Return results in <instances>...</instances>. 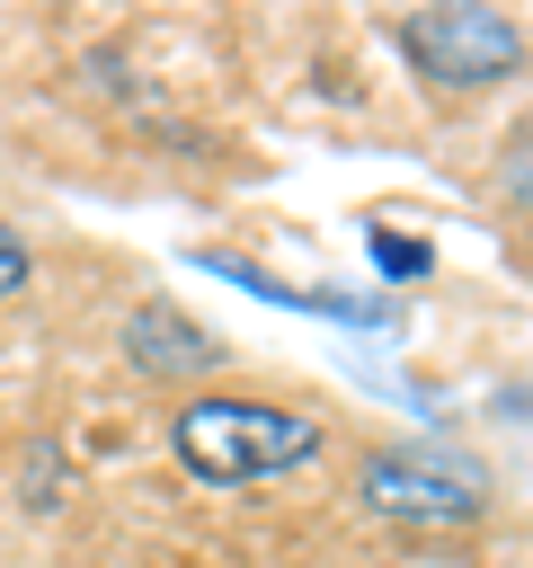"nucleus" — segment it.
Wrapping results in <instances>:
<instances>
[{"instance_id": "nucleus-1", "label": "nucleus", "mask_w": 533, "mask_h": 568, "mask_svg": "<svg viewBox=\"0 0 533 568\" xmlns=\"http://www.w3.org/2000/svg\"><path fill=\"white\" fill-rule=\"evenodd\" d=\"M169 444L178 462L204 479V488H240V479H275V470H302L320 453V426L275 408V399H240V390H204L169 417Z\"/></svg>"}, {"instance_id": "nucleus-2", "label": "nucleus", "mask_w": 533, "mask_h": 568, "mask_svg": "<svg viewBox=\"0 0 533 568\" xmlns=\"http://www.w3.org/2000/svg\"><path fill=\"white\" fill-rule=\"evenodd\" d=\"M364 506L391 524H480L489 470L444 444H382V453H364Z\"/></svg>"}, {"instance_id": "nucleus-3", "label": "nucleus", "mask_w": 533, "mask_h": 568, "mask_svg": "<svg viewBox=\"0 0 533 568\" xmlns=\"http://www.w3.org/2000/svg\"><path fill=\"white\" fill-rule=\"evenodd\" d=\"M409 53L435 89H489L515 71L524 53V27L506 9H480V0H453V9H418L409 18Z\"/></svg>"}, {"instance_id": "nucleus-4", "label": "nucleus", "mask_w": 533, "mask_h": 568, "mask_svg": "<svg viewBox=\"0 0 533 568\" xmlns=\"http://www.w3.org/2000/svg\"><path fill=\"white\" fill-rule=\"evenodd\" d=\"M124 355H133L142 373H213V364H222L213 328H195L178 302H142V311L124 320Z\"/></svg>"}, {"instance_id": "nucleus-5", "label": "nucleus", "mask_w": 533, "mask_h": 568, "mask_svg": "<svg viewBox=\"0 0 533 568\" xmlns=\"http://www.w3.org/2000/svg\"><path fill=\"white\" fill-rule=\"evenodd\" d=\"M373 266L409 284V275H426V240H400V231H373Z\"/></svg>"}, {"instance_id": "nucleus-6", "label": "nucleus", "mask_w": 533, "mask_h": 568, "mask_svg": "<svg viewBox=\"0 0 533 568\" xmlns=\"http://www.w3.org/2000/svg\"><path fill=\"white\" fill-rule=\"evenodd\" d=\"M27 275H36V257H27V240L0 222V302H9V293H27Z\"/></svg>"}]
</instances>
